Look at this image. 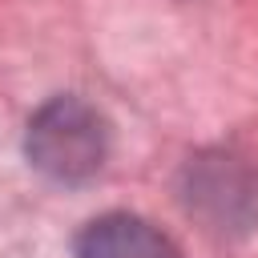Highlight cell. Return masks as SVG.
I'll return each mask as SVG.
<instances>
[{"instance_id":"6da1fadb","label":"cell","mask_w":258,"mask_h":258,"mask_svg":"<svg viewBox=\"0 0 258 258\" xmlns=\"http://www.w3.org/2000/svg\"><path fill=\"white\" fill-rule=\"evenodd\" d=\"M28 157L36 161V169L64 177V181H77L101 165L105 125L81 101H69V97L52 101L48 109H40V117L28 129Z\"/></svg>"},{"instance_id":"7a4b0ae2","label":"cell","mask_w":258,"mask_h":258,"mask_svg":"<svg viewBox=\"0 0 258 258\" xmlns=\"http://www.w3.org/2000/svg\"><path fill=\"white\" fill-rule=\"evenodd\" d=\"M77 258H181L177 246L137 214H105L77 238Z\"/></svg>"}]
</instances>
